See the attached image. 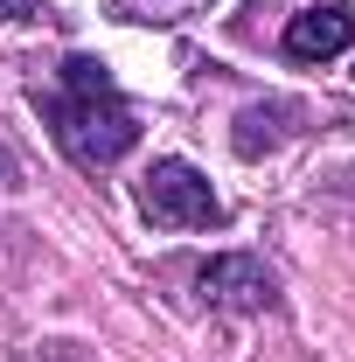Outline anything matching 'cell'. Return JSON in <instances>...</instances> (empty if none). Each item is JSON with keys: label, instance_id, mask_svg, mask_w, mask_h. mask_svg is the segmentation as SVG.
<instances>
[{"label": "cell", "instance_id": "5b68a950", "mask_svg": "<svg viewBox=\"0 0 355 362\" xmlns=\"http://www.w3.org/2000/svg\"><path fill=\"white\" fill-rule=\"evenodd\" d=\"M279 119H293V105H251V112H237V133H230V146H237L244 160L272 153V146L286 139V126H279Z\"/></svg>", "mask_w": 355, "mask_h": 362}, {"label": "cell", "instance_id": "7a4b0ae2", "mask_svg": "<svg viewBox=\"0 0 355 362\" xmlns=\"http://www.w3.org/2000/svg\"><path fill=\"white\" fill-rule=\"evenodd\" d=\"M139 216L153 230H216L223 223V195L209 188L202 168H188V160H153L146 181H139Z\"/></svg>", "mask_w": 355, "mask_h": 362}, {"label": "cell", "instance_id": "277c9868", "mask_svg": "<svg viewBox=\"0 0 355 362\" xmlns=\"http://www.w3.org/2000/svg\"><path fill=\"white\" fill-rule=\"evenodd\" d=\"M349 42H355V7H342V0L300 7V14L286 21V35H279V49H286L293 63H327V56H342Z\"/></svg>", "mask_w": 355, "mask_h": 362}, {"label": "cell", "instance_id": "8992f818", "mask_svg": "<svg viewBox=\"0 0 355 362\" xmlns=\"http://www.w3.org/2000/svg\"><path fill=\"white\" fill-rule=\"evenodd\" d=\"M0 21H42V0H0Z\"/></svg>", "mask_w": 355, "mask_h": 362}, {"label": "cell", "instance_id": "3957f363", "mask_svg": "<svg viewBox=\"0 0 355 362\" xmlns=\"http://www.w3.org/2000/svg\"><path fill=\"white\" fill-rule=\"evenodd\" d=\"M195 293L216 314H272L279 307V272L258 251H216L209 265L195 272Z\"/></svg>", "mask_w": 355, "mask_h": 362}, {"label": "cell", "instance_id": "6da1fadb", "mask_svg": "<svg viewBox=\"0 0 355 362\" xmlns=\"http://www.w3.org/2000/svg\"><path fill=\"white\" fill-rule=\"evenodd\" d=\"M35 105H42V126L49 139L70 153V168H84V175H105V168H119L126 153L139 146V119L133 105L119 98L112 84V70L98 63V56H63V70H56V90H35Z\"/></svg>", "mask_w": 355, "mask_h": 362}]
</instances>
